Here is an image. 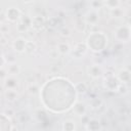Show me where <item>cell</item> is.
Masks as SVG:
<instances>
[{"mask_svg":"<svg viewBox=\"0 0 131 131\" xmlns=\"http://www.w3.org/2000/svg\"><path fill=\"white\" fill-rule=\"evenodd\" d=\"M38 91V86L36 85V84H31L30 86H29V92L30 93H36Z\"/></svg>","mask_w":131,"mask_h":131,"instance_id":"cell-25","label":"cell"},{"mask_svg":"<svg viewBox=\"0 0 131 131\" xmlns=\"http://www.w3.org/2000/svg\"><path fill=\"white\" fill-rule=\"evenodd\" d=\"M98 19H99V15L95 9H92L85 14V21L88 25H96L98 23Z\"/></svg>","mask_w":131,"mask_h":131,"instance_id":"cell-6","label":"cell"},{"mask_svg":"<svg viewBox=\"0 0 131 131\" xmlns=\"http://www.w3.org/2000/svg\"><path fill=\"white\" fill-rule=\"evenodd\" d=\"M76 90L79 93H85L86 90H87V87H86V85L84 83H79V84L76 85Z\"/></svg>","mask_w":131,"mask_h":131,"instance_id":"cell-20","label":"cell"},{"mask_svg":"<svg viewBox=\"0 0 131 131\" xmlns=\"http://www.w3.org/2000/svg\"><path fill=\"white\" fill-rule=\"evenodd\" d=\"M90 5H91L92 9H95L96 10V9H99L102 6V2L100 0H92L91 3H90Z\"/></svg>","mask_w":131,"mask_h":131,"instance_id":"cell-21","label":"cell"},{"mask_svg":"<svg viewBox=\"0 0 131 131\" xmlns=\"http://www.w3.org/2000/svg\"><path fill=\"white\" fill-rule=\"evenodd\" d=\"M5 43H6V42H5V38H4L3 36H1V44H2V45H4Z\"/></svg>","mask_w":131,"mask_h":131,"instance_id":"cell-29","label":"cell"},{"mask_svg":"<svg viewBox=\"0 0 131 131\" xmlns=\"http://www.w3.org/2000/svg\"><path fill=\"white\" fill-rule=\"evenodd\" d=\"M88 75L93 79H98L102 74V69L99 64H92L87 70Z\"/></svg>","mask_w":131,"mask_h":131,"instance_id":"cell-7","label":"cell"},{"mask_svg":"<svg viewBox=\"0 0 131 131\" xmlns=\"http://www.w3.org/2000/svg\"><path fill=\"white\" fill-rule=\"evenodd\" d=\"M21 23H23V24H25L27 27H30V26L33 24V19H32V18H30L29 16H24V17L21 18Z\"/></svg>","mask_w":131,"mask_h":131,"instance_id":"cell-23","label":"cell"},{"mask_svg":"<svg viewBox=\"0 0 131 131\" xmlns=\"http://www.w3.org/2000/svg\"><path fill=\"white\" fill-rule=\"evenodd\" d=\"M35 48H36V44L34 42H30V41L27 42V46H26V51L27 52H32V51L35 50Z\"/></svg>","mask_w":131,"mask_h":131,"instance_id":"cell-22","label":"cell"},{"mask_svg":"<svg viewBox=\"0 0 131 131\" xmlns=\"http://www.w3.org/2000/svg\"><path fill=\"white\" fill-rule=\"evenodd\" d=\"M25 3H29V2H31V1H33V0H23Z\"/></svg>","mask_w":131,"mask_h":131,"instance_id":"cell-30","label":"cell"},{"mask_svg":"<svg viewBox=\"0 0 131 131\" xmlns=\"http://www.w3.org/2000/svg\"><path fill=\"white\" fill-rule=\"evenodd\" d=\"M5 15H6V19L8 21L14 23L17 19H19V17H20V11L16 7H10V8H8L6 10Z\"/></svg>","mask_w":131,"mask_h":131,"instance_id":"cell-4","label":"cell"},{"mask_svg":"<svg viewBox=\"0 0 131 131\" xmlns=\"http://www.w3.org/2000/svg\"><path fill=\"white\" fill-rule=\"evenodd\" d=\"M103 85H104V87H105L107 90H110V91H118L119 88H120L121 82H120V80L118 79V77H115V76H107V77H105V79H104Z\"/></svg>","mask_w":131,"mask_h":131,"instance_id":"cell-3","label":"cell"},{"mask_svg":"<svg viewBox=\"0 0 131 131\" xmlns=\"http://www.w3.org/2000/svg\"><path fill=\"white\" fill-rule=\"evenodd\" d=\"M70 35H71V31H70L68 28H63V29L61 30V36L68 37V36H70Z\"/></svg>","mask_w":131,"mask_h":131,"instance_id":"cell-27","label":"cell"},{"mask_svg":"<svg viewBox=\"0 0 131 131\" xmlns=\"http://www.w3.org/2000/svg\"><path fill=\"white\" fill-rule=\"evenodd\" d=\"M86 129L87 130H90V131H98V130H101L102 127L99 123L98 120L96 119H91L89 120L87 123H86Z\"/></svg>","mask_w":131,"mask_h":131,"instance_id":"cell-11","label":"cell"},{"mask_svg":"<svg viewBox=\"0 0 131 131\" xmlns=\"http://www.w3.org/2000/svg\"><path fill=\"white\" fill-rule=\"evenodd\" d=\"M111 15L114 16V17H121L123 15V11L120 7H118V8H115V9L111 10Z\"/></svg>","mask_w":131,"mask_h":131,"instance_id":"cell-18","label":"cell"},{"mask_svg":"<svg viewBox=\"0 0 131 131\" xmlns=\"http://www.w3.org/2000/svg\"><path fill=\"white\" fill-rule=\"evenodd\" d=\"M74 112L76 115L83 117V116H85V114L87 112V107L83 102H76L74 104Z\"/></svg>","mask_w":131,"mask_h":131,"instance_id":"cell-14","label":"cell"},{"mask_svg":"<svg viewBox=\"0 0 131 131\" xmlns=\"http://www.w3.org/2000/svg\"><path fill=\"white\" fill-rule=\"evenodd\" d=\"M28 28H29V27H27V26H26L25 24H23L21 21L17 25V30H18L19 32H25V31L28 30Z\"/></svg>","mask_w":131,"mask_h":131,"instance_id":"cell-24","label":"cell"},{"mask_svg":"<svg viewBox=\"0 0 131 131\" xmlns=\"http://www.w3.org/2000/svg\"><path fill=\"white\" fill-rule=\"evenodd\" d=\"M3 85L6 89H15L18 86V80L15 76H7L3 81Z\"/></svg>","mask_w":131,"mask_h":131,"instance_id":"cell-9","label":"cell"},{"mask_svg":"<svg viewBox=\"0 0 131 131\" xmlns=\"http://www.w3.org/2000/svg\"><path fill=\"white\" fill-rule=\"evenodd\" d=\"M56 51L59 54H61V55H66V54H68V53L71 52V47H70L69 43H67V42H60L56 46Z\"/></svg>","mask_w":131,"mask_h":131,"instance_id":"cell-13","label":"cell"},{"mask_svg":"<svg viewBox=\"0 0 131 131\" xmlns=\"http://www.w3.org/2000/svg\"><path fill=\"white\" fill-rule=\"evenodd\" d=\"M4 114H5V115H7L8 117H12V116L14 115V112H13L12 110H10V108H9V110H6V112H5Z\"/></svg>","mask_w":131,"mask_h":131,"instance_id":"cell-28","label":"cell"},{"mask_svg":"<svg viewBox=\"0 0 131 131\" xmlns=\"http://www.w3.org/2000/svg\"><path fill=\"white\" fill-rule=\"evenodd\" d=\"M17 97H18V94H17L15 89H6L5 98L8 101H14V100L17 99Z\"/></svg>","mask_w":131,"mask_h":131,"instance_id":"cell-15","label":"cell"},{"mask_svg":"<svg viewBox=\"0 0 131 131\" xmlns=\"http://www.w3.org/2000/svg\"><path fill=\"white\" fill-rule=\"evenodd\" d=\"M27 42H28V41H26L23 37H18V38H16V39L13 41V43H12V48H13L16 52L21 53V52L26 51Z\"/></svg>","mask_w":131,"mask_h":131,"instance_id":"cell-5","label":"cell"},{"mask_svg":"<svg viewBox=\"0 0 131 131\" xmlns=\"http://www.w3.org/2000/svg\"><path fill=\"white\" fill-rule=\"evenodd\" d=\"M117 77H118V79L120 80L121 83H128V82L131 81V72L126 70V69L120 70Z\"/></svg>","mask_w":131,"mask_h":131,"instance_id":"cell-10","label":"cell"},{"mask_svg":"<svg viewBox=\"0 0 131 131\" xmlns=\"http://www.w3.org/2000/svg\"><path fill=\"white\" fill-rule=\"evenodd\" d=\"M7 74L9 76H17L20 72V67L18 63H16L15 61L14 62H11V63H8V67H7Z\"/></svg>","mask_w":131,"mask_h":131,"instance_id":"cell-12","label":"cell"},{"mask_svg":"<svg viewBox=\"0 0 131 131\" xmlns=\"http://www.w3.org/2000/svg\"><path fill=\"white\" fill-rule=\"evenodd\" d=\"M100 106H102V101H101L100 99L96 98V99H93V100L91 101V107H92L93 110H96V108H98V107H100Z\"/></svg>","mask_w":131,"mask_h":131,"instance_id":"cell-19","label":"cell"},{"mask_svg":"<svg viewBox=\"0 0 131 131\" xmlns=\"http://www.w3.org/2000/svg\"><path fill=\"white\" fill-rule=\"evenodd\" d=\"M87 48H88V47H87L86 43H78V44L75 46V48L73 49L72 53H73V55H74L75 57L79 58V57H82V56L86 53Z\"/></svg>","mask_w":131,"mask_h":131,"instance_id":"cell-8","label":"cell"},{"mask_svg":"<svg viewBox=\"0 0 131 131\" xmlns=\"http://www.w3.org/2000/svg\"><path fill=\"white\" fill-rule=\"evenodd\" d=\"M106 44H107V37L101 32L92 33L86 39L87 47L95 52L103 50L104 47L106 46Z\"/></svg>","mask_w":131,"mask_h":131,"instance_id":"cell-1","label":"cell"},{"mask_svg":"<svg viewBox=\"0 0 131 131\" xmlns=\"http://www.w3.org/2000/svg\"><path fill=\"white\" fill-rule=\"evenodd\" d=\"M75 129H76L75 122H73L71 120L64 121V123L62 124V130H66V131H74Z\"/></svg>","mask_w":131,"mask_h":131,"instance_id":"cell-17","label":"cell"},{"mask_svg":"<svg viewBox=\"0 0 131 131\" xmlns=\"http://www.w3.org/2000/svg\"><path fill=\"white\" fill-rule=\"evenodd\" d=\"M0 31H1V33H2V34H6V33H8V32H9V28H8V26H7V25L2 24V25H1V28H0Z\"/></svg>","mask_w":131,"mask_h":131,"instance_id":"cell-26","label":"cell"},{"mask_svg":"<svg viewBox=\"0 0 131 131\" xmlns=\"http://www.w3.org/2000/svg\"><path fill=\"white\" fill-rule=\"evenodd\" d=\"M115 37L118 41L128 42L131 39V27L121 26L115 31Z\"/></svg>","mask_w":131,"mask_h":131,"instance_id":"cell-2","label":"cell"},{"mask_svg":"<svg viewBox=\"0 0 131 131\" xmlns=\"http://www.w3.org/2000/svg\"><path fill=\"white\" fill-rule=\"evenodd\" d=\"M104 4H105V6L110 10H112V9H115V8L120 7L121 2H120V0H105Z\"/></svg>","mask_w":131,"mask_h":131,"instance_id":"cell-16","label":"cell"}]
</instances>
